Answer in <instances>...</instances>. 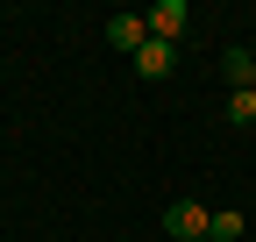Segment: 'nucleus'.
Segmentation results:
<instances>
[{"label": "nucleus", "instance_id": "1", "mask_svg": "<svg viewBox=\"0 0 256 242\" xmlns=\"http://www.w3.org/2000/svg\"><path fill=\"white\" fill-rule=\"evenodd\" d=\"M164 235H178V242H206V206H200V200L164 206Z\"/></svg>", "mask_w": 256, "mask_h": 242}, {"label": "nucleus", "instance_id": "4", "mask_svg": "<svg viewBox=\"0 0 256 242\" xmlns=\"http://www.w3.org/2000/svg\"><path fill=\"white\" fill-rule=\"evenodd\" d=\"M107 43H114V50H128V57H136V50L150 43V28H142V14H114V22H107Z\"/></svg>", "mask_w": 256, "mask_h": 242}, {"label": "nucleus", "instance_id": "6", "mask_svg": "<svg viewBox=\"0 0 256 242\" xmlns=\"http://www.w3.org/2000/svg\"><path fill=\"white\" fill-rule=\"evenodd\" d=\"M242 235V214H206V242H235Z\"/></svg>", "mask_w": 256, "mask_h": 242}, {"label": "nucleus", "instance_id": "7", "mask_svg": "<svg viewBox=\"0 0 256 242\" xmlns=\"http://www.w3.org/2000/svg\"><path fill=\"white\" fill-rule=\"evenodd\" d=\"M228 121H235V128L256 121V86H249V93H228Z\"/></svg>", "mask_w": 256, "mask_h": 242}, {"label": "nucleus", "instance_id": "5", "mask_svg": "<svg viewBox=\"0 0 256 242\" xmlns=\"http://www.w3.org/2000/svg\"><path fill=\"white\" fill-rule=\"evenodd\" d=\"M220 72L235 78V93H249V86H256V57H249V50H228V57H220Z\"/></svg>", "mask_w": 256, "mask_h": 242}, {"label": "nucleus", "instance_id": "2", "mask_svg": "<svg viewBox=\"0 0 256 242\" xmlns=\"http://www.w3.org/2000/svg\"><path fill=\"white\" fill-rule=\"evenodd\" d=\"M142 28H150L156 43H178L185 36V0H156V8L142 14Z\"/></svg>", "mask_w": 256, "mask_h": 242}, {"label": "nucleus", "instance_id": "3", "mask_svg": "<svg viewBox=\"0 0 256 242\" xmlns=\"http://www.w3.org/2000/svg\"><path fill=\"white\" fill-rule=\"evenodd\" d=\"M171 64H178V43H156V36H150V43L136 50V72H142V78H171Z\"/></svg>", "mask_w": 256, "mask_h": 242}]
</instances>
